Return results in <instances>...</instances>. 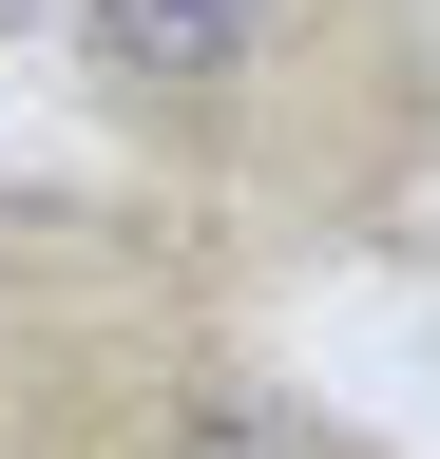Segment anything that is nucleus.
<instances>
[{
  "label": "nucleus",
  "instance_id": "1",
  "mask_svg": "<svg viewBox=\"0 0 440 459\" xmlns=\"http://www.w3.org/2000/svg\"><path fill=\"white\" fill-rule=\"evenodd\" d=\"M325 20L345 0H77V57L116 77V115H153L173 153H268L325 77Z\"/></svg>",
  "mask_w": 440,
  "mask_h": 459
},
{
  "label": "nucleus",
  "instance_id": "2",
  "mask_svg": "<svg viewBox=\"0 0 440 459\" xmlns=\"http://www.w3.org/2000/svg\"><path fill=\"white\" fill-rule=\"evenodd\" d=\"M173 459H325V440L288 421V402H249V383H211L192 421H173Z\"/></svg>",
  "mask_w": 440,
  "mask_h": 459
}]
</instances>
